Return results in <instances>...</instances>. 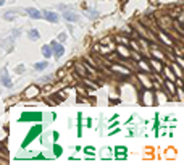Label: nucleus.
I'll use <instances>...</instances> for the list:
<instances>
[{"instance_id": "f257e3e1", "label": "nucleus", "mask_w": 184, "mask_h": 165, "mask_svg": "<svg viewBox=\"0 0 184 165\" xmlns=\"http://www.w3.org/2000/svg\"><path fill=\"white\" fill-rule=\"evenodd\" d=\"M42 133V125H36V126H32V128H31V131H29L27 133V136H26V139L23 141V147H27V146H29V142H32L36 138H37V136L39 134H41Z\"/></svg>"}, {"instance_id": "f03ea898", "label": "nucleus", "mask_w": 184, "mask_h": 165, "mask_svg": "<svg viewBox=\"0 0 184 165\" xmlns=\"http://www.w3.org/2000/svg\"><path fill=\"white\" fill-rule=\"evenodd\" d=\"M41 120H42V113H39V112H32V113L24 112L19 116V121H41Z\"/></svg>"}, {"instance_id": "7ed1b4c3", "label": "nucleus", "mask_w": 184, "mask_h": 165, "mask_svg": "<svg viewBox=\"0 0 184 165\" xmlns=\"http://www.w3.org/2000/svg\"><path fill=\"white\" fill-rule=\"evenodd\" d=\"M41 18L47 19L48 23H58L60 21V16H58L55 12H50V10H44V12H41Z\"/></svg>"}, {"instance_id": "20e7f679", "label": "nucleus", "mask_w": 184, "mask_h": 165, "mask_svg": "<svg viewBox=\"0 0 184 165\" xmlns=\"http://www.w3.org/2000/svg\"><path fill=\"white\" fill-rule=\"evenodd\" d=\"M50 49H52V55H55L57 58L63 57V54H65V47H63L60 42H57V41H53V42L50 44Z\"/></svg>"}, {"instance_id": "39448f33", "label": "nucleus", "mask_w": 184, "mask_h": 165, "mask_svg": "<svg viewBox=\"0 0 184 165\" xmlns=\"http://www.w3.org/2000/svg\"><path fill=\"white\" fill-rule=\"evenodd\" d=\"M0 81H2V84H3L5 87H12V86H13L12 80H10V75H8V71H7V68H3V70H2V78H0Z\"/></svg>"}, {"instance_id": "423d86ee", "label": "nucleus", "mask_w": 184, "mask_h": 165, "mask_svg": "<svg viewBox=\"0 0 184 165\" xmlns=\"http://www.w3.org/2000/svg\"><path fill=\"white\" fill-rule=\"evenodd\" d=\"M26 15H27V16H31L32 19H39V18H41V12H39L37 8H32V7L26 8Z\"/></svg>"}, {"instance_id": "0eeeda50", "label": "nucleus", "mask_w": 184, "mask_h": 165, "mask_svg": "<svg viewBox=\"0 0 184 165\" xmlns=\"http://www.w3.org/2000/svg\"><path fill=\"white\" fill-rule=\"evenodd\" d=\"M116 151V159H126V152H128V149L124 147V146H118V147L115 149Z\"/></svg>"}, {"instance_id": "6e6552de", "label": "nucleus", "mask_w": 184, "mask_h": 165, "mask_svg": "<svg viewBox=\"0 0 184 165\" xmlns=\"http://www.w3.org/2000/svg\"><path fill=\"white\" fill-rule=\"evenodd\" d=\"M65 19H66V21H70V23H74V21H77V18H79V16H77L74 12H71V10H70V12H65Z\"/></svg>"}, {"instance_id": "1a4fd4ad", "label": "nucleus", "mask_w": 184, "mask_h": 165, "mask_svg": "<svg viewBox=\"0 0 184 165\" xmlns=\"http://www.w3.org/2000/svg\"><path fill=\"white\" fill-rule=\"evenodd\" d=\"M27 36H29V39H31V41H39V37H41V34H39L37 29H29Z\"/></svg>"}, {"instance_id": "9d476101", "label": "nucleus", "mask_w": 184, "mask_h": 165, "mask_svg": "<svg viewBox=\"0 0 184 165\" xmlns=\"http://www.w3.org/2000/svg\"><path fill=\"white\" fill-rule=\"evenodd\" d=\"M42 55H44L45 58L52 57V49H50V45H44V47H42Z\"/></svg>"}, {"instance_id": "9b49d317", "label": "nucleus", "mask_w": 184, "mask_h": 165, "mask_svg": "<svg viewBox=\"0 0 184 165\" xmlns=\"http://www.w3.org/2000/svg\"><path fill=\"white\" fill-rule=\"evenodd\" d=\"M62 154H63V147H62V146H58V144H55L53 146V155H55V157H60Z\"/></svg>"}, {"instance_id": "f8f14e48", "label": "nucleus", "mask_w": 184, "mask_h": 165, "mask_svg": "<svg viewBox=\"0 0 184 165\" xmlns=\"http://www.w3.org/2000/svg\"><path fill=\"white\" fill-rule=\"evenodd\" d=\"M18 15V10H12V12H7L5 15H3V18L5 19H8V21H10V19H13L15 16Z\"/></svg>"}, {"instance_id": "ddd939ff", "label": "nucleus", "mask_w": 184, "mask_h": 165, "mask_svg": "<svg viewBox=\"0 0 184 165\" xmlns=\"http://www.w3.org/2000/svg\"><path fill=\"white\" fill-rule=\"evenodd\" d=\"M47 66H48V62H41V63H36V65H34L36 70H45Z\"/></svg>"}, {"instance_id": "4468645a", "label": "nucleus", "mask_w": 184, "mask_h": 165, "mask_svg": "<svg viewBox=\"0 0 184 165\" xmlns=\"http://www.w3.org/2000/svg\"><path fill=\"white\" fill-rule=\"evenodd\" d=\"M84 152H86L87 155H94V154H95V149L92 147V146H87V147H84Z\"/></svg>"}, {"instance_id": "2eb2a0df", "label": "nucleus", "mask_w": 184, "mask_h": 165, "mask_svg": "<svg viewBox=\"0 0 184 165\" xmlns=\"http://www.w3.org/2000/svg\"><path fill=\"white\" fill-rule=\"evenodd\" d=\"M66 37H68V36H66V33H60V34H58V39H60L62 42H63V41H66Z\"/></svg>"}, {"instance_id": "dca6fc26", "label": "nucleus", "mask_w": 184, "mask_h": 165, "mask_svg": "<svg viewBox=\"0 0 184 165\" xmlns=\"http://www.w3.org/2000/svg\"><path fill=\"white\" fill-rule=\"evenodd\" d=\"M87 16H91V18H97V16H99V13H97V12H87Z\"/></svg>"}, {"instance_id": "f3484780", "label": "nucleus", "mask_w": 184, "mask_h": 165, "mask_svg": "<svg viewBox=\"0 0 184 165\" xmlns=\"http://www.w3.org/2000/svg\"><path fill=\"white\" fill-rule=\"evenodd\" d=\"M23 71H24V66H23V65L16 66V73H23Z\"/></svg>"}, {"instance_id": "a211bd4d", "label": "nucleus", "mask_w": 184, "mask_h": 165, "mask_svg": "<svg viewBox=\"0 0 184 165\" xmlns=\"http://www.w3.org/2000/svg\"><path fill=\"white\" fill-rule=\"evenodd\" d=\"M58 138H60V133H58V131H55V133H53V139L57 141Z\"/></svg>"}, {"instance_id": "6ab92c4d", "label": "nucleus", "mask_w": 184, "mask_h": 165, "mask_svg": "<svg viewBox=\"0 0 184 165\" xmlns=\"http://www.w3.org/2000/svg\"><path fill=\"white\" fill-rule=\"evenodd\" d=\"M3 5V0H0V7H2Z\"/></svg>"}]
</instances>
